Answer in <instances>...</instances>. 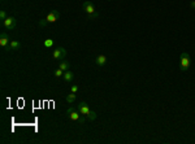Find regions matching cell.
<instances>
[{
  "mask_svg": "<svg viewBox=\"0 0 195 144\" xmlns=\"http://www.w3.org/2000/svg\"><path fill=\"white\" fill-rule=\"evenodd\" d=\"M59 68L61 69L62 71L69 70V62H68V61H61V62H60V66H59Z\"/></svg>",
  "mask_w": 195,
  "mask_h": 144,
  "instance_id": "cell-13",
  "label": "cell"
},
{
  "mask_svg": "<svg viewBox=\"0 0 195 144\" xmlns=\"http://www.w3.org/2000/svg\"><path fill=\"white\" fill-rule=\"evenodd\" d=\"M190 7H191V8H195V0H194V1H191V4H190Z\"/></svg>",
  "mask_w": 195,
  "mask_h": 144,
  "instance_id": "cell-23",
  "label": "cell"
},
{
  "mask_svg": "<svg viewBox=\"0 0 195 144\" xmlns=\"http://www.w3.org/2000/svg\"><path fill=\"white\" fill-rule=\"evenodd\" d=\"M70 91H72L73 94H77V91H78V86H77V84H73L72 88H70Z\"/></svg>",
  "mask_w": 195,
  "mask_h": 144,
  "instance_id": "cell-20",
  "label": "cell"
},
{
  "mask_svg": "<svg viewBox=\"0 0 195 144\" xmlns=\"http://www.w3.org/2000/svg\"><path fill=\"white\" fill-rule=\"evenodd\" d=\"M72 112H74V108L70 107L69 109H66V114H69V113H72Z\"/></svg>",
  "mask_w": 195,
  "mask_h": 144,
  "instance_id": "cell-21",
  "label": "cell"
},
{
  "mask_svg": "<svg viewBox=\"0 0 195 144\" xmlns=\"http://www.w3.org/2000/svg\"><path fill=\"white\" fill-rule=\"evenodd\" d=\"M20 48H21V43L18 42V40H12V42L9 43V46L7 47V50L16 51V50H20Z\"/></svg>",
  "mask_w": 195,
  "mask_h": 144,
  "instance_id": "cell-9",
  "label": "cell"
},
{
  "mask_svg": "<svg viewBox=\"0 0 195 144\" xmlns=\"http://www.w3.org/2000/svg\"><path fill=\"white\" fill-rule=\"evenodd\" d=\"M81 115H82V114H81V113L78 112V110H74V112L69 113V114H68V117H69L72 121H79Z\"/></svg>",
  "mask_w": 195,
  "mask_h": 144,
  "instance_id": "cell-11",
  "label": "cell"
},
{
  "mask_svg": "<svg viewBox=\"0 0 195 144\" xmlns=\"http://www.w3.org/2000/svg\"><path fill=\"white\" fill-rule=\"evenodd\" d=\"M8 43H10L8 34L1 33V35H0V46H1V47H4V48H7L8 47Z\"/></svg>",
  "mask_w": 195,
  "mask_h": 144,
  "instance_id": "cell-7",
  "label": "cell"
},
{
  "mask_svg": "<svg viewBox=\"0 0 195 144\" xmlns=\"http://www.w3.org/2000/svg\"><path fill=\"white\" fill-rule=\"evenodd\" d=\"M78 112H79L82 115H87L88 113L91 112V109H90V107H88L87 103H86V101H82L79 105H78Z\"/></svg>",
  "mask_w": 195,
  "mask_h": 144,
  "instance_id": "cell-4",
  "label": "cell"
},
{
  "mask_svg": "<svg viewBox=\"0 0 195 144\" xmlns=\"http://www.w3.org/2000/svg\"><path fill=\"white\" fill-rule=\"evenodd\" d=\"M53 75L56 77V78H60V77H62V75H64V71H62L61 69L59 68V69H56V70L53 71Z\"/></svg>",
  "mask_w": 195,
  "mask_h": 144,
  "instance_id": "cell-14",
  "label": "cell"
},
{
  "mask_svg": "<svg viewBox=\"0 0 195 144\" xmlns=\"http://www.w3.org/2000/svg\"><path fill=\"white\" fill-rule=\"evenodd\" d=\"M79 122H81V123H83V122H85V117H82V115H81V118H79Z\"/></svg>",
  "mask_w": 195,
  "mask_h": 144,
  "instance_id": "cell-22",
  "label": "cell"
},
{
  "mask_svg": "<svg viewBox=\"0 0 195 144\" xmlns=\"http://www.w3.org/2000/svg\"><path fill=\"white\" fill-rule=\"evenodd\" d=\"M3 25H4V27L7 30H13L16 27V25H17V21H16L14 17H8V18L3 22Z\"/></svg>",
  "mask_w": 195,
  "mask_h": 144,
  "instance_id": "cell-3",
  "label": "cell"
},
{
  "mask_svg": "<svg viewBox=\"0 0 195 144\" xmlns=\"http://www.w3.org/2000/svg\"><path fill=\"white\" fill-rule=\"evenodd\" d=\"M59 17H60L59 12H57V11H52V12H49L48 16H47L46 18H47V21H48L49 24H53V22H56L57 20H59Z\"/></svg>",
  "mask_w": 195,
  "mask_h": 144,
  "instance_id": "cell-6",
  "label": "cell"
},
{
  "mask_svg": "<svg viewBox=\"0 0 195 144\" xmlns=\"http://www.w3.org/2000/svg\"><path fill=\"white\" fill-rule=\"evenodd\" d=\"M52 46H53V40L52 39H46L44 40V47L49 48V47H52Z\"/></svg>",
  "mask_w": 195,
  "mask_h": 144,
  "instance_id": "cell-16",
  "label": "cell"
},
{
  "mask_svg": "<svg viewBox=\"0 0 195 144\" xmlns=\"http://www.w3.org/2000/svg\"><path fill=\"white\" fill-rule=\"evenodd\" d=\"M98 17H99L98 12H94V13H91V14H87V18L88 20H95V18H98Z\"/></svg>",
  "mask_w": 195,
  "mask_h": 144,
  "instance_id": "cell-17",
  "label": "cell"
},
{
  "mask_svg": "<svg viewBox=\"0 0 195 144\" xmlns=\"http://www.w3.org/2000/svg\"><path fill=\"white\" fill-rule=\"evenodd\" d=\"M82 8H83V11H86L87 14H91V13H94V12H96L95 7H94V4L91 3V1H85V3L82 4Z\"/></svg>",
  "mask_w": 195,
  "mask_h": 144,
  "instance_id": "cell-5",
  "label": "cell"
},
{
  "mask_svg": "<svg viewBox=\"0 0 195 144\" xmlns=\"http://www.w3.org/2000/svg\"><path fill=\"white\" fill-rule=\"evenodd\" d=\"M73 78H74V74L72 73L70 70H66V71H64V75H62V79H64L65 82H72L73 81Z\"/></svg>",
  "mask_w": 195,
  "mask_h": 144,
  "instance_id": "cell-10",
  "label": "cell"
},
{
  "mask_svg": "<svg viewBox=\"0 0 195 144\" xmlns=\"http://www.w3.org/2000/svg\"><path fill=\"white\" fill-rule=\"evenodd\" d=\"M75 99H77L75 94H73V92H72V94H69L66 96V103H68V104H73V103L75 101Z\"/></svg>",
  "mask_w": 195,
  "mask_h": 144,
  "instance_id": "cell-12",
  "label": "cell"
},
{
  "mask_svg": "<svg viewBox=\"0 0 195 144\" xmlns=\"http://www.w3.org/2000/svg\"><path fill=\"white\" fill-rule=\"evenodd\" d=\"M52 56H53L55 60H62V58L66 56V50L62 48V47H59L52 52Z\"/></svg>",
  "mask_w": 195,
  "mask_h": 144,
  "instance_id": "cell-2",
  "label": "cell"
},
{
  "mask_svg": "<svg viewBox=\"0 0 195 144\" xmlns=\"http://www.w3.org/2000/svg\"><path fill=\"white\" fill-rule=\"evenodd\" d=\"M95 64L98 66H104L107 64V56L105 55H99L98 57L95 58Z\"/></svg>",
  "mask_w": 195,
  "mask_h": 144,
  "instance_id": "cell-8",
  "label": "cell"
},
{
  "mask_svg": "<svg viewBox=\"0 0 195 144\" xmlns=\"http://www.w3.org/2000/svg\"><path fill=\"white\" fill-rule=\"evenodd\" d=\"M86 117H87L90 121H94V120H96V113L94 112V110H91V112L88 113V114L86 115Z\"/></svg>",
  "mask_w": 195,
  "mask_h": 144,
  "instance_id": "cell-15",
  "label": "cell"
},
{
  "mask_svg": "<svg viewBox=\"0 0 195 144\" xmlns=\"http://www.w3.org/2000/svg\"><path fill=\"white\" fill-rule=\"evenodd\" d=\"M7 18H8V17H7V13H5V11H0V20L4 22Z\"/></svg>",
  "mask_w": 195,
  "mask_h": 144,
  "instance_id": "cell-19",
  "label": "cell"
},
{
  "mask_svg": "<svg viewBox=\"0 0 195 144\" xmlns=\"http://www.w3.org/2000/svg\"><path fill=\"white\" fill-rule=\"evenodd\" d=\"M179 61H181V65H179V69L182 71L186 73L190 68V64H191V58H190V55L187 52H182L181 56H179Z\"/></svg>",
  "mask_w": 195,
  "mask_h": 144,
  "instance_id": "cell-1",
  "label": "cell"
},
{
  "mask_svg": "<svg viewBox=\"0 0 195 144\" xmlns=\"http://www.w3.org/2000/svg\"><path fill=\"white\" fill-rule=\"evenodd\" d=\"M47 24H49V22L47 21V18L40 20V21H39V27H46V26H47Z\"/></svg>",
  "mask_w": 195,
  "mask_h": 144,
  "instance_id": "cell-18",
  "label": "cell"
}]
</instances>
